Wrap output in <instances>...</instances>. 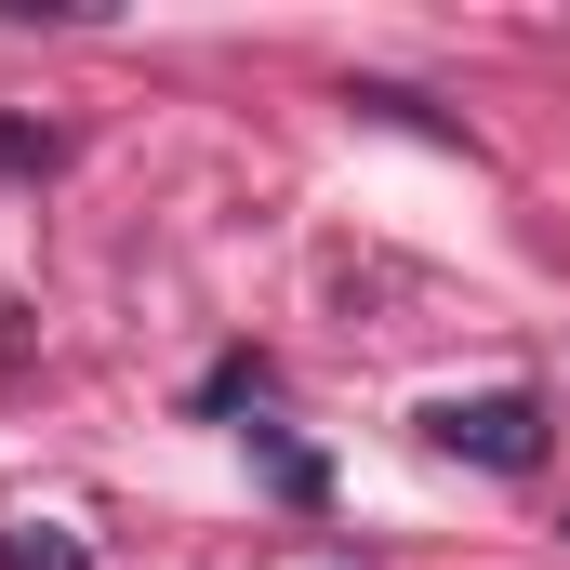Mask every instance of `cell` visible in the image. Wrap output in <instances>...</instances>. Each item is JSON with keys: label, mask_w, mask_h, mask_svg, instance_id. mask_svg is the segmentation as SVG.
I'll return each instance as SVG.
<instances>
[{"label": "cell", "mask_w": 570, "mask_h": 570, "mask_svg": "<svg viewBox=\"0 0 570 570\" xmlns=\"http://www.w3.org/2000/svg\"><path fill=\"white\" fill-rule=\"evenodd\" d=\"M0 570H94V544H80L67 518H13V531H0Z\"/></svg>", "instance_id": "2"}, {"label": "cell", "mask_w": 570, "mask_h": 570, "mask_svg": "<svg viewBox=\"0 0 570 570\" xmlns=\"http://www.w3.org/2000/svg\"><path fill=\"white\" fill-rule=\"evenodd\" d=\"M425 438L451 451V464H491V478H531L544 464V399L531 385H491V399H438Z\"/></svg>", "instance_id": "1"}, {"label": "cell", "mask_w": 570, "mask_h": 570, "mask_svg": "<svg viewBox=\"0 0 570 570\" xmlns=\"http://www.w3.org/2000/svg\"><path fill=\"white\" fill-rule=\"evenodd\" d=\"M67 134H40V120H0V173H53Z\"/></svg>", "instance_id": "5"}, {"label": "cell", "mask_w": 570, "mask_h": 570, "mask_svg": "<svg viewBox=\"0 0 570 570\" xmlns=\"http://www.w3.org/2000/svg\"><path fill=\"white\" fill-rule=\"evenodd\" d=\"M253 451H266V478H279L292 504H318V491H332V478H318V451H292V438H266V425H253Z\"/></svg>", "instance_id": "3"}, {"label": "cell", "mask_w": 570, "mask_h": 570, "mask_svg": "<svg viewBox=\"0 0 570 570\" xmlns=\"http://www.w3.org/2000/svg\"><path fill=\"white\" fill-rule=\"evenodd\" d=\"M239 399H266V358H213L199 372V412H239Z\"/></svg>", "instance_id": "4"}]
</instances>
